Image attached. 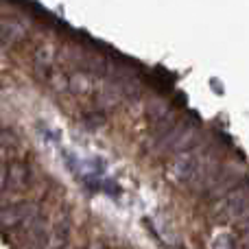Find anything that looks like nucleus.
Here are the masks:
<instances>
[{
	"instance_id": "f03ea898",
	"label": "nucleus",
	"mask_w": 249,
	"mask_h": 249,
	"mask_svg": "<svg viewBox=\"0 0 249 249\" xmlns=\"http://www.w3.org/2000/svg\"><path fill=\"white\" fill-rule=\"evenodd\" d=\"M249 212V186H234L225 195L216 197L212 216L216 221H238Z\"/></svg>"
},
{
	"instance_id": "f257e3e1",
	"label": "nucleus",
	"mask_w": 249,
	"mask_h": 249,
	"mask_svg": "<svg viewBox=\"0 0 249 249\" xmlns=\"http://www.w3.org/2000/svg\"><path fill=\"white\" fill-rule=\"evenodd\" d=\"M221 171L219 160L208 149H190L181 151L173 158L168 166V175L184 188H208L216 173Z\"/></svg>"
},
{
	"instance_id": "20e7f679",
	"label": "nucleus",
	"mask_w": 249,
	"mask_h": 249,
	"mask_svg": "<svg viewBox=\"0 0 249 249\" xmlns=\"http://www.w3.org/2000/svg\"><path fill=\"white\" fill-rule=\"evenodd\" d=\"M31 179H33V171H31V166L26 162H22V160H13V162L7 166V184H9V188L24 190L26 186L31 184Z\"/></svg>"
},
{
	"instance_id": "7ed1b4c3",
	"label": "nucleus",
	"mask_w": 249,
	"mask_h": 249,
	"mask_svg": "<svg viewBox=\"0 0 249 249\" xmlns=\"http://www.w3.org/2000/svg\"><path fill=\"white\" fill-rule=\"evenodd\" d=\"M35 208L31 203H18V206H9L0 210V228L4 230H16L24 223H31L35 216Z\"/></svg>"
},
{
	"instance_id": "39448f33",
	"label": "nucleus",
	"mask_w": 249,
	"mask_h": 249,
	"mask_svg": "<svg viewBox=\"0 0 249 249\" xmlns=\"http://www.w3.org/2000/svg\"><path fill=\"white\" fill-rule=\"evenodd\" d=\"M210 249H236V241H234V236L230 232H221L212 238Z\"/></svg>"
},
{
	"instance_id": "423d86ee",
	"label": "nucleus",
	"mask_w": 249,
	"mask_h": 249,
	"mask_svg": "<svg viewBox=\"0 0 249 249\" xmlns=\"http://www.w3.org/2000/svg\"><path fill=\"white\" fill-rule=\"evenodd\" d=\"M245 249H249V234L245 236Z\"/></svg>"
}]
</instances>
